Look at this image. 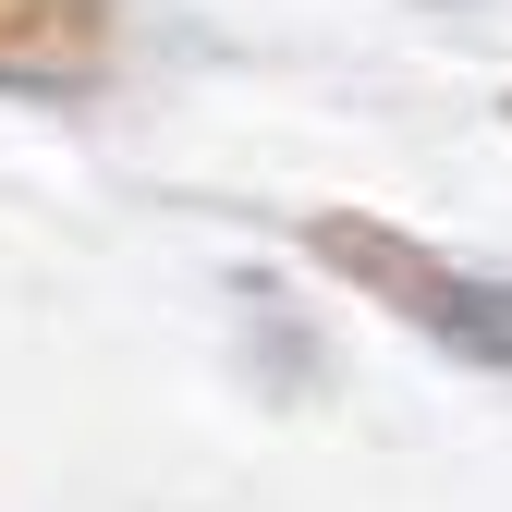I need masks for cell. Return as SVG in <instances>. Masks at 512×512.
Returning a JSON list of instances; mask_svg holds the SVG:
<instances>
[{
  "label": "cell",
  "mask_w": 512,
  "mask_h": 512,
  "mask_svg": "<svg viewBox=\"0 0 512 512\" xmlns=\"http://www.w3.org/2000/svg\"><path fill=\"white\" fill-rule=\"evenodd\" d=\"M342 256H366L378 281H391L427 330H452L464 354H488V366H512V293H464V281H415V269H391V256H378V232H330Z\"/></svg>",
  "instance_id": "1"
}]
</instances>
